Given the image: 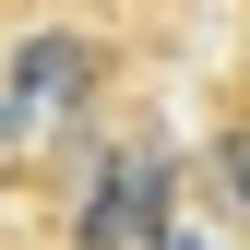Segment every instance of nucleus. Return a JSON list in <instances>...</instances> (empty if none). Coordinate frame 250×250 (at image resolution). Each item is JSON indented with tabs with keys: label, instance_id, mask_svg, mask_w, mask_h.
<instances>
[{
	"label": "nucleus",
	"instance_id": "obj_1",
	"mask_svg": "<svg viewBox=\"0 0 250 250\" xmlns=\"http://www.w3.org/2000/svg\"><path fill=\"white\" fill-rule=\"evenodd\" d=\"M0 12H24V0H0Z\"/></svg>",
	"mask_w": 250,
	"mask_h": 250
}]
</instances>
